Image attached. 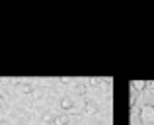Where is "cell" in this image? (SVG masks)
<instances>
[{
    "instance_id": "6da1fadb",
    "label": "cell",
    "mask_w": 154,
    "mask_h": 125,
    "mask_svg": "<svg viewBox=\"0 0 154 125\" xmlns=\"http://www.w3.org/2000/svg\"><path fill=\"white\" fill-rule=\"evenodd\" d=\"M139 119H140V123H143V125H154V106L146 104V106L140 108Z\"/></svg>"
},
{
    "instance_id": "7a4b0ae2",
    "label": "cell",
    "mask_w": 154,
    "mask_h": 125,
    "mask_svg": "<svg viewBox=\"0 0 154 125\" xmlns=\"http://www.w3.org/2000/svg\"><path fill=\"white\" fill-rule=\"evenodd\" d=\"M98 102H94V100H86V104H84V114L92 115V114H98Z\"/></svg>"
},
{
    "instance_id": "3957f363",
    "label": "cell",
    "mask_w": 154,
    "mask_h": 125,
    "mask_svg": "<svg viewBox=\"0 0 154 125\" xmlns=\"http://www.w3.org/2000/svg\"><path fill=\"white\" fill-rule=\"evenodd\" d=\"M144 88H146V82H144V80H131V92L139 94V92H143Z\"/></svg>"
},
{
    "instance_id": "277c9868",
    "label": "cell",
    "mask_w": 154,
    "mask_h": 125,
    "mask_svg": "<svg viewBox=\"0 0 154 125\" xmlns=\"http://www.w3.org/2000/svg\"><path fill=\"white\" fill-rule=\"evenodd\" d=\"M70 108H74V104H72V100L68 98V96L60 98V110H64V111H70Z\"/></svg>"
},
{
    "instance_id": "5b68a950",
    "label": "cell",
    "mask_w": 154,
    "mask_h": 125,
    "mask_svg": "<svg viewBox=\"0 0 154 125\" xmlns=\"http://www.w3.org/2000/svg\"><path fill=\"white\" fill-rule=\"evenodd\" d=\"M53 125H68V115H57L53 117Z\"/></svg>"
},
{
    "instance_id": "8992f818",
    "label": "cell",
    "mask_w": 154,
    "mask_h": 125,
    "mask_svg": "<svg viewBox=\"0 0 154 125\" xmlns=\"http://www.w3.org/2000/svg\"><path fill=\"white\" fill-rule=\"evenodd\" d=\"M20 90H22V94H31V92H33V86L23 82V84H20Z\"/></svg>"
},
{
    "instance_id": "52a82bcc",
    "label": "cell",
    "mask_w": 154,
    "mask_h": 125,
    "mask_svg": "<svg viewBox=\"0 0 154 125\" xmlns=\"http://www.w3.org/2000/svg\"><path fill=\"white\" fill-rule=\"evenodd\" d=\"M76 94L84 96V94H86V86H84V84H78V86H76Z\"/></svg>"
},
{
    "instance_id": "ba28073f",
    "label": "cell",
    "mask_w": 154,
    "mask_h": 125,
    "mask_svg": "<svg viewBox=\"0 0 154 125\" xmlns=\"http://www.w3.org/2000/svg\"><path fill=\"white\" fill-rule=\"evenodd\" d=\"M135 102H137V94H135V92H131V96H129V106L135 108Z\"/></svg>"
},
{
    "instance_id": "9c48e42d",
    "label": "cell",
    "mask_w": 154,
    "mask_h": 125,
    "mask_svg": "<svg viewBox=\"0 0 154 125\" xmlns=\"http://www.w3.org/2000/svg\"><path fill=\"white\" fill-rule=\"evenodd\" d=\"M88 84H90V86H100L102 80H100V78H90V80H88Z\"/></svg>"
},
{
    "instance_id": "30bf717a",
    "label": "cell",
    "mask_w": 154,
    "mask_h": 125,
    "mask_svg": "<svg viewBox=\"0 0 154 125\" xmlns=\"http://www.w3.org/2000/svg\"><path fill=\"white\" fill-rule=\"evenodd\" d=\"M60 84H70V78H66V76H64V78H60Z\"/></svg>"
},
{
    "instance_id": "8fae6325",
    "label": "cell",
    "mask_w": 154,
    "mask_h": 125,
    "mask_svg": "<svg viewBox=\"0 0 154 125\" xmlns=\"http://www.w3.org/2000/svg\"><path fill=\"white\" fill-rule=\"evenodd\" d=\"M0 125H8V121H4V119H0Z\"/></svg>"
},
{
    "instance_id": "7c38bea8",
    "label": "cell",
    "mask_w": 154,
    "mask_h": 125,
    "mask_svg": "<svg viewBox=\"0 0 154 125\" xmlns=\"http://www.w3.org/2000/svg\"><path fill=\"white\" fill-rule=\"evenodd\" d=\"M0 111H2V102H0Z\"/></svg>"
},
{
    "instance_id": "4fadbf2b",
    "label": "cell",
    "mask_w": 154,
    "mask_h": 125,
    "mask_svg": "<svg viewBox=\"0 0 154 125\" xmlns=\"http://www.w3.org/2000/svg\"><path fill=\"white\" fill-rule=\"evenodd\" d=\"M100 125H103V123H100Z\"/></svg>"
},
{
    "instance_id": "5bb4252c",
    "label": "cell",
    "mask_w": 154,
    "mask_h": 125,
    "mask_svg": "<svg viewBox=\"0 0 154 125\" xmlns=\"http://www.w3.org/2000/svg\"><path fill=\"white\" fill-rule=\"evenodd\" d=\"M49 125H53V123H49Z\"/></svg>"
}]
</instances>
